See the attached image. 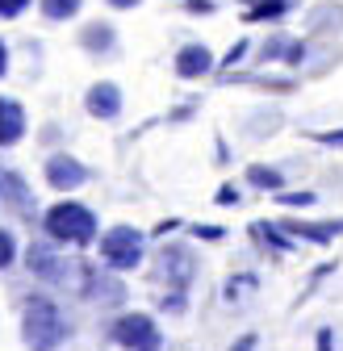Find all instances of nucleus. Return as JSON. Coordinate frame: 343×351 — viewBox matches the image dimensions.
Returning <instances> with one entry per match:
<instances>
[{
	"mask_svg": "<svg viewBox=\"0 0 343 351\" xmlns=\"http://www.w3.org/2000/svg\"><path fill=\"white\" fill-rule=\"evenodd\" d=\"M67 335H71V326H67V318H63V310L55 301H47V297H29L25 301V310H21V339H25L29 351H55Z\"/></svg>",
	"mask_w": 343,
	"mask_h": 351,
	"instance_id": "1",
	"label": "nucleus"
},
{
	"mask_svg": "<svg viewBox=\"0 0 343 351\" xmlns=\"http://www.w3.org/2000/svg\"><path fill=\"white\" fill-rule=\"evenodd\" d=\"M42 226H47V234L55 243H71V247H84L97 239V213L88 205L80 201H59L47 209V217H42Z\"/></svg>",
	"mask_w": 343,
	"mask_h": 351,
	"instance_id": "2",
	"label": "nucleus"
},
{
	"mask_svg": "<svg viewBox=\"0 0 343 351\" xmlns=\"http://www.w3.org/2000/svg\"><path fill=\"white\" fill-rule=\"evenodd\" d=\"M101 259L113 272H130L143 263V234L134 226H113L101 234Z\"/></svg>",
	"mask_w": 343,
	"mask_h": 351,
	"instance_id": "3",
	"label": "nucleus"
},
{
	"mask_svg": "<svg viewBox=\"0 0 343 351\" xmlns=\"http://www.w3.org/2000/svg\"><path fill=\"white\" fill-rule=\"evenodd\" d=\"M109 335L126 351H159L163 347V335H159L155 318H147V314H126V318H117Z\"/></svg>",
	"mask_w": 343,
	"mask_h": 351,
	"instance_id": "4",
	"label": "nucleus"
},
{
	"mask_svg": "<svg viewBox=\"0 0 343 351\" xmlns=\"http://www.w3.org/2000/svg\"><path fill=\"white\" fill-rule=\"evenodd\" d=\"M47 184L59 189V193H71V189H80V184H88V167H84L75 155L59 151V155L47 159Z\"/></svg>",
	"mask_w": 343,
	"mask_h": 351,
	"instance_id": "5",
	"label": "nucleus"
},
{
	"mask_svg": "<svg viewBox=\"0 0 343 351\" xmlns=\"http://www.w3.org/2000/svg\"><path fill=\"white\" fill-rule=\"evenodd\" d=\"M84 109H88L93 117H101V121H113L117 113H121V88L117 84H93L88 88V97H84Z\"/></svg>",
	"mask_w": 343,
	"mask_h": 351,
	"instance_id": "6",
	"label": "nucleus"
},
{
	"mask_svg": "<svg viewBox=\"0 0 343 351\" xmlns=\"http://www.w3.org/2000/svg\"><path fill=\"white\" fill-rule=\"evenodd\" d=\"M209 71H213V55H209L205 42H189V47H180V55H176V75L180 80H201Z\"/></svg>",
	"mask_w": 343,
	"mask_h": 351,
	"instance_id": "7",
	"label": "nucleus"
},
{
	"mask_svg": "<svg viewBox=\"0 0 343 351\" xmlns=\"http://www.w3.org/2000/svg\"><path fill=\"white\" fill-rule=\"evenodd\" d=\"M25 138V109L13 97H0V147H13Z\"/></svg>",
	"mask_w": 343,
	"mask_h": 351,
	"instance_id": "8",
	"label": "nucleus"
},
{
	"mask_svg": "<svg viewBox=\"0 0 343 351\" xmlns=\"http://www.w3.org/2000/svg\"><path fill=\"white\" fill-rule=\"evenodd\" d=\"M285 234L293 239H310V243H331L335 234H343V217L339 222H281Z\"/></svg>",
	"mask_w": 343,
	"mask_h": 351,
	"instance_id": "9",
	"label": "nucleus"
},
{
	"mask_svg": "<svg viewBox=\"0 0 343 351\" xmlns=\"http://www.w3.org/2000/svg\"><path fill=\"white\" fill-rule=\"evenodd\" d=\"M80 47H84V51H93V55H109V51L117 47V34H113V25L93 21V25H84V29H80Z\"/></svg>",
	"mask_w": 343,
	"mask_h": 351,
	"instance_id": "10",
	"label": "nucleus"
},
{
	"mask_svg": "<svg viewBox=\"0 0 343 351\" xmlns=\"http://www.w3.org/2000/svg\"><path fill=\"white\" fill-rule=\"evenodd\" d=\"M29 272L47 276V280H59V276H63V263L55 259V251H51V247L34 243V247H29Z\"/></svg>",
	"mask_w": 343,
	"mask_h": 351,
	"instance_id": "11",
	"label": "nucleus"
},
{
	"mask_svg": "<svg viewBox=\"0 0 343 351\" xmlns=\"http://www.w3.org/2000/svg\"><path fill=\"white\" fill-rule=\"evenodd\" d=\"M247 184L264 189V193H281V189H285V176H281L276 167H268V163H251V167H247Z\"/></svg>",
	"mask_w": 343,
	"mask_h": 351,
	"instance_id": "12",
	"label": "nucleus"
},
{
	"mask_svg": "<svg viewBox=\"0 0 343 351\" xmlns=\"http://www.w3.org/2000/svg\"><path fill=\"white\" fill-rule=\"evenodd\" d=\"M297 0H260V5L247 9V21H272V17H285Z\"/></svg>",
	"mask_w": 343,
	"mask_h": 351,
	"instance_id": "13",
	"label": "nucleus"
},
{
	"mask_svg": "<svg viewBox=\"0 0 343 351\" xmlns=\"http://www.w3.org/2000/svg\"><path fill=\"white\" fill-rule=\"evenodd\" d=\"M163 272H172L180 285L193 276V263H189V251H180V247H167V255H163Z\"/></svg>",
	"mask_w": 343,
	"mask_h": 351,
	"instance_id": "14",
	"label": "nucleus"
},
{
	"mask_svg": "<svg viewBox=\"0 0 343 351\" xmlns=\"http://www.w3.org/2000/svg\"><path fill=\"white\" fill-rule=\"evenodd\" d=\"M84 9V0H42V17L47 21H67Z\"/></svg>",
	"mask_w": 343,
	"mask_h": 351,
	"instance_id": "15",
	"label": "nucleus"
},
{
	"mask_svg": "<svg viewBox=\"0 0 343 351\" xmlns=\"http://www.w3.org/2000/svg\"><path fill=\"white\" fill-rule=\"evenodd\" d=\"M255 239H264V243H272L276 251H293V239H289V234H281L276 226H264V222H255Z\"/></svg>",
	"mask_w": 343,
	"mask_h": 351,
	"instance_id": "16",
	"label": "nucleus"
},
{
	"mask_svg": "<svg viewBox=\"0 0 343 351\" xmlns=\"http://www.w3.org/2000/svg\"><path fill=\"white\" fill-rule=\"evenodd\" d=\"M327 21H335V25H339V21H343V5H322V9H314V13H310V25H314V29H331Z\"/></svg>",
	"mask_w": 343,
	"mask_h": 351,
	"instance_id": "17",
	"label": "nucleus"
},
{
	"mask_svg": "<svg viewBox=\"0 0 343 351\" xmlns=\"http://www.w3.org/2000/svg\"><path fill=\"white\" fill-rule=\"evenodd\" d=\"M13 259H17V239H13L5 226H0V272L13 268Z\"/></svg>",
	"mask_w": 343,
	"mask_h": 351,
	"instance_id": "18",
	"label": "nucleus"
},
{
	"mask_svg": "<svg viewBox=\"0 0 343 351\" xmlns=\"http://www.w3.org/2000/svg\"><path fill=\"white\" fill-rule=\"evenodd\" d=\"M306 55H310V47H306V42H289V51H285V63H306Z\"/></svg>",
	"mask_w": 343,
	"mask_h": 351,
	"instance_id": "19",
	"label": "nucleus"
},
{
	"mask_svg": "<svg viewBox=\"0 0 343 351\" xmlns=\"http://www.w3.org/2000/svg\"><path fill=\"white\" fill-rule=\"evenodd\" d=\"M276 201H281V205H302V209H306V205H314V193H276Z\"/></svg>",
	"mask_w": 343,
	"mask_h": 351,
	"instance_id": "20",
	"label": "nucleus"
},
{
	"mask_svg": "<svg viewBox=\"0 0 343 351\" xmlns=\"http://www.w3.org/2000/svg\"><path fill=\"white\" fill-rule=\"evenodd\" d=\"M314 143H322V147H343V130H318Z\"/></svg>",
	"mask_w": 343,
	"mask_h": 351,
	"instance_id": "21",
	"label": "nucleus"
},
{
	"mask_svg": "<svg viewBox=\"0 0 343 351\" xmlns=\"http://www.w3.org/2000/svg\"><path fill=\"white\" fill-rule=\"evenodd\" d=\"M25 5L29 0H0V17H17V13H25Z\"/></svg>",
	"mask_w": 343,
	"mask_h": 351,
	"instance_id": "22",
	"label": "nucleus"
},
{
	"mask_svg": "<svg viewBox=\"0 0 343 351\" xmlns=\"http://www.w3.org/2000/svg\"><path fill=\"white\" fill-rule=\"evenodd\" d=\"M243 55H247V42H235V47L226 51V59H222V67H235V63H239Z\"/></svg>",
	"mask_w": 343,
	"mask_h": 351,
	"instance_id": "23",
	"label": "nucleus"
},
{
	"mask_svg": "<svg viewBox=\"0 0 343 351\" xmlns=\"http://www.w3.org/2000/svg\"><path fill=\"white\" fill-rule=\"evenodd\" d=\"M185 9H189V13H209L213 0H185Z\"/></svg>",
	"mask_w": 343,
	"mask_h": 351,
	"instance_id": "24",
	"label": "nucleus"
},
{
	"mask_svg": "<svg viewBox=\"0 0 343 351\" xmlns=\"http://www.w3.org/2000/svg\"><path fill=\"white\" fill-rule=\"evenodd\" d=\"M218 205H239V189H230V184H226V189L218 193Z\"/></svg>",
	"mask_w": 343,
	"mask_h": 351,
	"instance_id": "25",
	"label": "nucleus"
},
{
	"mask_svg": "<svg viewBox=\"0 0 343 351\" xmlns=\"http://www.w3.org/2000/svg\"><path fill=\"white\" fill-rule=\"evenodd\" d=\"M255 343H260V339H255V335H243V339H239V343H235L230 351H255Z\"/></svg>",
	"mask_w": 343,
	"mask_h": 351,
	"instance_id": "26",
	"label": "nucleus"
},
{
	"mask_svg": "<svg viewBox=\"0 0 343 351\" xmlns=\"http://www.w3.org/2000/svg\"><path fill=\"white\" fill-rule=\"evenodd\" d=\"M193 234H197V239H222V230H218V226H197Z\"/></svg>",
	"mask_w": 343,
	"mask_h": 351,
	"instance_id": "27",
	"label": "nucleus"
},
{
	"mask_svg": "<svg viewBox=\"0 0 343 351\" xmlns=\"http://www.w3.org/2000/svg\"><path fill=\"white\" fill-rule=\"evenodd\" d=\"M109 5H113V9H139L143 0H109Z\"/></svg>",
	"mask_w": 343,
	"mask_h": 351,
	"instance_id": "28",
	"label": "nucleus"
},
{
	"mask_svg": "<svg viewBox=\"0 0 343 351\" xmlns=\"http://www.w3.org/2000/svg\"><path fill=\"white\" fill-rule=\"evenodd\" d=\"M5 71H9V47L0 42V75H5Z\"/></svg>",
	"mask_w": 343,
	"mask_h": 351,
	"instance_id": "29",
	"label": "nucleus"
},
{
	"mask_svg": "<svg viewBox=\"0 0 343 351\" xmlns=\"http://www.w3.org/2000/svg\"><path fill=\"white\" fill-rule=\"evenodd\" d=\"M318 351H331V330H318Z\"/></svg>",
	"mask_w": 343,
	"mask_h": 351,
	"instance_id": "30",
	"label": "nucleus"
}]
</instances>
